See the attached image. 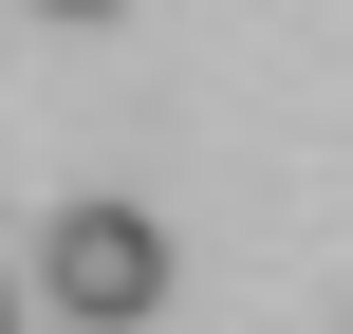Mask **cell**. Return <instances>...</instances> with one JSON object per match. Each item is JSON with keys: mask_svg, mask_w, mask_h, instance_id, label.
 <instances>
[{"mask_svg": "<svg viewBox=\"0 0 353 334\" xmlns=\"http://www.w3.org/2000/svg\"><path fill=\"white\" fill-rule=\"evenodd\" d=\"M37 298L93 316V334H130L168 298V223H149V205H56V223H37Z\"/></svg>", "mask_w": 353, "mask_h": 334, "instance_id": "6da1fadb", "label": "cell"}, {"mask_svg": "<svg viewBox=\"0 0 353 334\" xmlns=\"http://www.w3.org/2000/svg\"><path fill=\"white\" fill-rule=\"evenodd\" d=\"M37 19H112V0H37Z\"/></svg>", "mask_w": 353, "mask_h": 334, "instance_id": "7a4b0ae2", "label": "cell"}, {"mask_svg": "<svg viewBox=\"0 0 353 334\" xmlns=\"http://www.w3.org/2000/svg\"><path fill=\"white\" fill-rule=\"evenodd\" d=\"M0 334H19V298H0Z\"/></svg>", "mask_w": 353, "mask_h": 334, "instance_id": "3957f363", "label": "cell"}]
</instances>
